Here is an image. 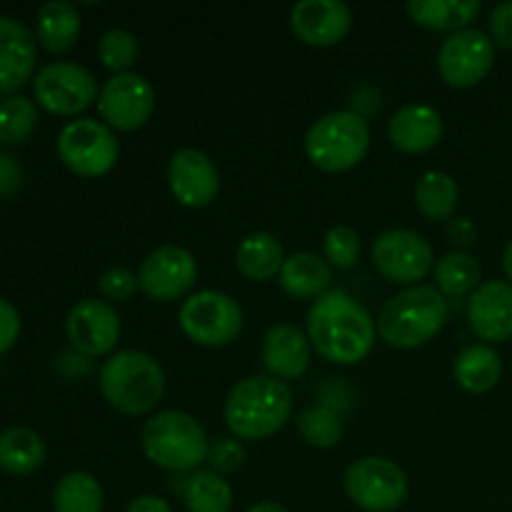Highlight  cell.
<instances>
[{
	"label": "cell",
	"mask_w": 512,
	"mask_h": 512,
	"mask_svg": "<svg viewBox=\"0 0 512 512\" xmlns=\"http://www.w3.org/2000/svg\"><path fill=\"white\" fill-rule=\"evenodd\" d=\"M168 185L183 208H208L220 193V173L198 148H183L170 158Z\"/></svg>",
	"instance_id": "cell-16"
},
{
	"label": "cell",
	"mask_w": 512,
	"mask_h": 512,
	"mask_svg": "<svg viewBox=\"0 0 512 512\" xmlns=\"http://www.w3.org/2000/svg\"><path fill=\"white\" fill-rule=\"evenodd\" d=\"M145 458L170 473H195L208 460L205 428L183 410H160L145 420L140 433Z\"/></svg>",
	"instance_id": "cell-5"
},
{
	"label": "cell",
	"mask_w": 512,
	"mask_h": 512,
	"mask_svg": "<svg viewBox=\"0 0 512 512\" xmlns=\"http://www.w3.org/2000/svg\"><path fill=\"white\" fill-rule=\"evenodd\" d=\"M98 113L110 130H140L155 113V88L138 73L113 75L100 88Z\"/></svg>",
	"instance_id": "cell-13"
},
{
	"label": "cell",
	"mask_w": 512,
	"mask_h": 512,
	"mask_svg": "<svg viewBox=\"0 0 512 512\" xmlns=\"http://www.w3.org/2000/svg\"><path fill=\"white\" fill-rule=\"evenodd\" d=\"M353 25V10L343 0H300L290 10V30L310 48H333Z\"/></svg>",
	"instance_id": "cell-17"
},
{
	"label": "cell",
	"mask_w": 512,
	"mask_h": 512,
	"mask_svg": "<svg viewBox=\"0 0 512 512\" xmlns=\"http://www.w3.org/2000/svg\"><path fill=\"white\" fill-rule=\"evenodd\" d=\"M305 155L323 173H348L370 150V125L355 110H333L305 133Z\"/></svg>",
	"instance_id": "cell-6"
},
{
	"label": "cell",
	"mask_w": 512,
	"mask_h": 512,
	"mask_svg": "<svg viewBox=\"0 0 512 512\" xmlns=\"http://www.w3.org/2000/svg\"><path fill=\"white\" fill-rule=\"evenodd\" d=\"M490 40L512 53V0L495 5L490 13Z\"/></svg>",
	"instance_id": "cell-38"
},
{
	"label": "cell",
	"mask_w": 512,
	"mask_h": 512,
	"mask_svg": "<svg viewBox=\"0 0 512 512\" xmlns=\"http://www.w3.org/2000/svg\"><path fill=\"white\" fill-rule=\"evenodd\" d=\"M138 280L140 290L150 300L173 303V300L188 295L190 288L195 285L198 263H195L190 250L180 248V245H163L140 263Z\"/></svg>",
	"instance_id": "cell-15"
},
{
	"label": "cell",
	"mask_w": 512,
	"mask_h": 512,
	"mask_svg": "<svg viewBox=\"0 0 512 512\" xmlns=\"http://www.w3.org/2000/svg\"><path fill=\"white\" fill-rule=\"evenodd\" d=\"M65 333L80 355L103 358V355H113V350L118 348L123 325L113 305L98 298H83L68 310Z\"/></svg>",
	"instance_id": "cell-14"
},
{
	"label": "cell",
	"mask_w": 512,
	"mask_h": 512,
	"mask_svg": "<svg viewBox=\"0 0 512 512\" xmlns=\"http://www.w3.org/2000/svg\"><path fill=\"white\" fill-rule=\"evenodd\" d=\"M140 55V43L130 30L110 28L98 40V58L113 75L130 73Z\"/></svg>",
	"instance_id": "cell-34"
},
{
	"label": "cell",
	"mask_w": 512,
	"mask_h": 512,
	"mask_svg": "<svg viewBox=\"0 0 512 512\" xmlns=\"http://www.w3.org/2000/svg\"><path fill=\"white\" fill-rule=\"evenodd\" d=\"M33 95L43 110L53 115H78L98 100V80L85 65L55 60L43 65L33 78Z\"/></svg>",
	"instance_id": "cell-11"
},
{
	"label": "cell",
	"mask_w": 512,
	"mask_h": 512,
	"mask_svg": "<svg viewBox=\"0 0 512 512\" xmlns=\"http://www.w3.org/2000/svg\"><path fill=\"white\" fill-rule=\"evenodd\" d=\"M103 505V485L85 470L65 473L53 490L55 512H103Z\"/></svg>",
	"instance_id": "cell-28"
},
{
	"label": "cell",
	"mask_w": 512,
	"mask_h": 512,
	"mask_svg": "<svg viewBox=\"0 0 512 512\" xmlns=\"http://www.w3.org/2000/svg\"><path fill=\"white\" fill-rule=\"evenodd\" d=\"M105 403L120 415L150 413L165 395V373L153 355L143 350H118L103 363L98 375Z\"/></svg>",
	"instance_id": "cell-4"
},
{
	"label": "cell",
	"mask_w": 512,
	"mask_h": 512,
	"mask_svg": "<svg viewBox=\"0 0 512 512\" xmlns=\"http://www.w3.org/2000/svg\"><path fill=\"white\" fill-rule=\"evenodd\" d=\"M98 288L103 293V298L113 300V303H125V300H130L138 293L140 280L128 268H108L98 278Z\"/></svg>",
	"instance_id": "cell-36"
},
{
	"label": "cell",
	"mask_w": 512,
	"mask_h": 512,
	"mask_svg": "<svg viewBox=\"0 0 512 512\" xmlns=\"http://www.w3.org/2000/svg\"><path fill=\"white\" fill-rule=\"evenodd\" d=\"M23 185V168L10 153L0 150V198H10Z\"/></svg>",
	"instance_id": "cell-40"
},
{
	"label": "cell",
	"mask_w": 512,
	"mask_h": 512,
	"mask_svg": "<svg viewBox=\"0 0 512 512\" xmlns=\"http://www.w3.org/2000/svg\"><path fill=\"white\" fill-rule=\"evenodd\" d=\"M345 495L365 512H395L408 498V475L388 458H360L345 470Z\"/></svg>",
	"instance_id": "cell-9"
},
{
	"label": "cell",
	"mask_w": 512,
	"mask_h": 512,
	"mask_svg": "<svg viewBox=\"0 0 512 512\" xmlns=\"http://www.w3.org/2000/svg\"><path fill=\"white\" fill-rule=\"evenodd\" d=\"M235 265L245 280L268 283V280L278 278L285 265L283 243L265 230L250 233L248 238L240 240L238 250H235Z\"/></svg>",
	"instance_id": "cell-23"
},
{
	"label": "cell",
	"mask_w": 512,
	"mask_h": 512,
	"mask_svg": "<svg viewBox=\"0 0 512 512\" xmlns=\"http://www.w3.org/2000/svg\"><path fill=\"white\" fill-rule=\"evenodd\" d=\"M43 460L45 443L35 430L8 428L0 433V470L8 475H30Z\"/></svg>",
	"instance_id": "cell-27"
},
{
	"label": "cell",
	"mask_w": 512,
	"mask_h": 512,
	"mask_svg": "<svg viewBox=\"0 0 512 512\" xmlns=\"http://www.w3.org/2000/svg\"><path fill=\"white\" fill-rule=\"evenodd\" d=\"M38 63V40L13 15H0V93L13 95L33 78Z\"/></svg>",
	"instance_id": "cell-18"
},
{
	"label": "cell",
	"mask_w": 512,
	"mask_h": 512,
	"mask_svg": "<svg viewBox=\"0 0 512 512\" xmlns=\"http://www.w3.org/2000/svg\"><path fill=\"white\" fill-rule=\"evenodd\" d=\"M378 325L358 298L328 290L308 313V340L320 358L335 365H358L373 353Z\"/></svg>",
	"instance_id": "cell-1"
},
{
	"label": "cell",
	"mask_w": 512,
	"mask_h": 512,
	"mask_svg": "<svg viewBox=\"0 0 512 512\" xmlns=\"http://www.w3.org/2000/svg\"><path fill=\"white\" fill-rule=\"evenodd\" d=\"M38 125V105L25 95L0 98V145H20L33 135Z\"/></svg>",
	"instance_id": "cell-32"
},
{
	"label": "cell",
	"mask_w": 512,
	"mask_h": 512,
	"mask_svg": "<svg viewBox=\"0 0 512 512\" xmlns=\"http://www.w3.org/2000/svg\"><path fill=\"white\" fill-rule=\"evenodd\" d=\"M375 270L383 275L388 283L413 288L420 280L428 278L435 268L433 245L415 230L395 228L385 230L373 240L370 248Z\"/></svg>",
	"instance_id": "cell-10"
},
{
	"label": "cell",
	"mask_w": 512,
	"mask_h": 512,
	"mask_svg": "<svg viewBox=\"0 0 512 512\" xmlns=\"http://www.w3.org/2000/svg\"><path fill=\"white\" fill-rule=\"evenodd\" d=\"M180 330L203 348H223L243 333L245 315L238 300L220 290H198L188 295L178 313Z\"/></svg>",
	"instance_id": "cell-7"
},
{
	"label": "cell",
	"mask_w": 512,
	"mask_h": 512,
	"mask_svg": "<svg viewBox=\"0 0 512 512\" xmlns=\"http://www.w3.org/2000/svg\"><path fill=\"white\" fill-rule=\"evenodd\" d=\"M468 323L485 345L508 343L512 338V285L485 280L468 300Z\"/></svg>",
	"instance_id": "cell-19"
},
{
	"label": "cell",
	"mask_w": 512,
	"mask_h": 512,
	"mask_svg": "<svg viewBox=\"0 0 512 512\" xmlns=\"http://www.w3.org/2000/svg\"><path fill=\"white\" fill-rule=\"evenodd\" d=\"M295 425H298L300 438L320 450L335 448L343 438V420H340L338 410L328 408V405H310V408L300 410Z\"/></svg>",
	"instance_id": "cell-33"
},
{
	"label": "cell",
	"mask_w": 512,
	"mask_h": 512,
	"mask_svg": "<svg viewBox=\"0 0 512 512\" xmlns=\"http://www.w3.org/2000/svg\"><path fill=\"white\" fill-rule=\"evenodd\" d=\"M183 500L188 512H230L233 488L215 470H195L185 480Z\"/></svg>",
	"instance_id": "cell-31"
},
{
	"label": "cell",
	"mask_w": 512,
	"mask_h": 512,
	"mask_svg": "<svg viewBox=\"0 0 512 512\" xmlns=\"http://www.w3.org/2000/svg\"><path fill=\"white\" fill-rule=\"evenodd\" d=\"M325 263L338 270H350L360 258V235L350 225H335L323 238Z\"/></svg>",
	"instance_id": "cell-35"
},
{
	"label": "cell",
	"mask_w": 512,
	"mask_h": 512,
	"mask_svg": "<svg viewBox=\"0 0 512 512\" xmlns=\"http://www.w3.org/2000/svg\"><path fill=\"white\" fill-rule=\"evenodd\" d=\"M125 512H173V508L158 495H140L125 508Z\"/></svg>",
	"instance_id": "cell-41"
},
{
	"label": "cell",
	"mask_w": 512,
	"mask_h": 512,
	"mask_svg": "<svg viewBox=\"0 0 512 512\" xmlns=\"http://www.w3.org/2000/svg\"><path fill=\"white\" fill-rule=\"evenodd\" d=\"M480 275H483V270H480L478 258L470 253H463V250L443 255L433 268L435 288L445 298H465V295H473L480 285Z\"/></svg>",
	"instance_id": "cell-29"
},
{
	"label": "cell",
	"mask_w": 512,
	"mask_h": 512,
	"mask_svg": "<svg viewBox=\"0 0 512 512\" xmlns=\"http://www.w3.org/2000/svg\"><path fill=\"white\" fill-rule=\"evenodd\" d=\"M248 512H288V508H283L280 503H258V505H253Z\"/></svg>",
	"instance_id": "cell-43"
},
{
	"label": "cell",
	"mask_w": 512,
	"mask_h": 512,
	"mask_svg": "<svg viewBox=\"0 0 512 512\" xmlns=\"http://www.w3.org/2000/svg\"><path fill=\"white\" fill-rule=\"evenodd\" d=\"M453 378L465 393L485 395L503 378V360L493 345H468L455 358Z\"/></svg>",
	"instance_id": "cell-26"
},
{
	"label": "cell",
	"mask_w": 512,
	"mask_h": 512,
	"mask_svg": "<svg viewBox=\"0 0 512 512\" xmlns=\"http://www.w3.org/2000/svg\"><path fill=\"white\" fill-rule=\"evenodd\" d=\"M415 25L433 33H460L483 10L480 0H410L405 5Z\"/></svg>",
	"instance_id": "cell-22"
},
{
	"label": "cell",
	"mask_w": 512,
	"mask_h": 512,
	"mask_svg": "<svg viewBox=\"0 0 512 512\" xmlns=\"http://www.w3.org/2000/svg\"><path fill=\"white\" fill-rule=\"evenodd\" d=\"M448 235L455 245H470L475 238V230L473 225H470V220L458 218L448 225Z\"/></svg>",
	"instance_id": "cell-42"
},
{
	"label": "cell",
	"mask_w": 512,
	"mask_h": 512,
	"mask_svg": "<svg viewBox=\"0 0 512 512\" xmlns=\"http://www.w3.org/2000/svg\"><path fill=\"white\" fill-rule=\"evenodd\" d=\"M388 138L405 155L428 153L443 138V115L433 105H405L390 118Z\"/></svg>",
	"instance_id": "cell-21"
},
{
	"label": "cell",
	"mask_w": 512,
	"mask_h": 512,
	"mask_svg": "<svg viewBox=\"0 0 512 512\" xmlns=\"http://www.w3.org/2000/svg\"><path fill=\"white\" fill-rule=\"evenodd\" d=\"M80 38V13L68 0H48L35 18V40L48 53L63 55L75 48Z\"/></svg>",
	"instance_id": "cell-24"
},
{
	"label": "cell",
	"mask_w": 512,
	"mask_h": 512,
	"mask_svg": "<svg viewBox=\"0 0 512 512\" xmlns=\"http://www.w3.org/2000/svg\"><path fill=\"white\" fill-rule=\"evenodd\" d=\"M20 335V313L10 300L0 298V355L8 353Z\"/></svg>",
	"instance_id": "cell-39"
},
{
	"label": "cell",
	"mask_w": 512,
	"mask_h": 512,
	"mask_svg": "<svg viewBox=\"0 0 512 512\" xmlns=\"http://www.w3.org/2000/svg\"><path fill=\"white\" fill-rule=\"evenodd\" d=\"M495 65V43L483 30H460L443 40L438 50V73L450 88H475Z\"/></svg>",
	"instance_id": "cell-12"
},
{
	"label": "cell",
	"mask_w": 512,
	"mask_h": 512,
	"mask_svg": "<svg viewBox=\"0 0 512 512\" xmlns=\"http://www.w3.org/2000/svg\"><path fill=\"white\" fill-rule=\"evenodd\" d=\"M260 358L273 378L283 380V383L298 380L308 373L310 360H313V345H310L308 335L295 325L275 323L265 333Z\"/></svg>",
	"instance_id": "cell-20"
},
{
	"label": "cell",
	"mask_w": 512,
	"mask_h": 512,
	"mask_svg": "<svg viewBox=\"0 0 512 512\" xmlns=\"http://www.w3.org/2000/svg\"><path fill=\"white\" fill-rule=\"evenodd\" d=\"M205 463L213 465V470L218 475L235 473L240 465L245 463V448L238 438H218L210 443L208 448V460Z\"/></svg>",
	"instance_id": "cell-37"
},
{
	"label": "cell",
	"mask_w": 512,
	"mask_h": 512,
	"mask_svg": "<svg viewBox=\"0 0 512 512\" xmlns=\"http://www.w3.org/2000/svg\"><path fill=\"white\" fill-rule=\"evenodd\" d=\"M280 288L295 300H318L328 293L333 270L315 253H293L285 258L283 270L278 275Z\"/></svg>",
	"instance_id": "cell-25"
},
{
	"label": "cell",
	"mask_w": 512,
	"mask_h": 512,
	"mask_svg": "<svg viewBox=\"0 0 512 512\" xmlns=\"http://www.w3.org/2000/svg\"><path fill=\"white\" fill-rule=\"evenodd\" d=\"M58 158L80 178H103L120 158L115 130L93 118L70 120L58 135Z\"/></svg>",
	"instance_id": "cell-8"
},
{
	"label": "cell",
	"mask_w": 512,
	"mask_h": 512,
	"mask_svg": "<svg viewBox=\"0 0 512 512\" xmlns=\"http://www.w3.org/2000/svg\"><path fill=\"white\" fill-rule=\"evenodd\" d=\"M503 270H505V275H508V280L512 285V240L508 243V248L503 250Z\"/></svg>",
	"instance_id": "cell-44"
},
{
	"label": "cell",
	"mask_w": 512,
	"mask_h": 512,
	"mask_svg": "<svg viewBox=\"0 0 512 512\" xmlns=\"http://www.w3.org/2000/svg\"><path fill=\"white\" fill-rule=\"evenodd\" d=\"M448 300L435 285H413L400 290L380 310L378 335L385 345L413 350L438 338L448 323Z\"/></svg>",
	"instance_id": "cell-3"
},
{
	"label": "cell",
	"mask_w": 512,
	"mask_h": 512,
	"mask_svg": "<svg viewBox=\"0 0 512 512\" xmlns=\"http://www.w3.org/2000/svg\"><path fill=\"white\" fill-rule=\"evenodd\" d=\"M460 200L458 183L443 170H428L415 185V205L428 220H448Z\"/></svg>",
	"instance_id": "cell-30"
},
{
	"label": "cell",
	"mask_w": 512,
	"mask_h": 512,
	"mask_svg": "<svg viewBox=\"0 0 512 512\" xmlns=\"http://www.w3.org/2000/svg\"><path fill=\"white\" fill-rule=\"evenodd\" d=\"M225 425L238 440H268L293 415V390L273 375H250L225 398Z\"/></svg>",
	"instance_id": "cell-2"
}]
</instances>
